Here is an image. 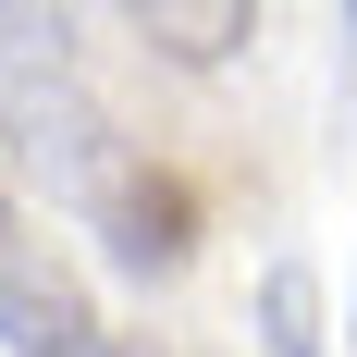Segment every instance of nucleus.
<instances>
[{
    "mask_svg": "<svg viewBox=\"0 0 357 357\" xmlns=\"http://www.w3.org/2000/svg\"><path fill=\"white\" fill-rule=\"evenodd\" d=\"M345 357H357V296H345Z\"/></svg>",
    "mask_w": 357,
    "mask_h": 357,
    "instance_id": "nucleus-5",
    "label": "nucleus"
},
{
    "mask_svg": "<svg viewBox=\"0 0 357 357\" xmlns=\"http://www.w3.org/2000/svg\"><path fill=\"white\" fill-rule=\"evenodd\" d=\"M0 345L13 357H111L86 284L37 247V234H13V222H0Z\"/></svg>",
    "mask_w": 357,
    "mask_h": 357,
    "instance_id": "nucleus-2",
    "label": "nucleus"
},
{
    "mask_svg": "<svg viewBox=\"0 0 357 357\" xmlns=\"http://www.w3.org/2000/svg\"><path fill=\"white\" fill-rule=\"evenodd\" d=\"M136 37H160L173 62H222V50L259 37V13H234V0H222V13H136Z\"/></svg>",
    "mask_w": 357,
    "mask_h": 357,
    "instance_id": "nucleus-4",
    "label": "nucleus"
},
{
    "mask_svg": "<svg viewBox=\"0 0 357 357\" xmlns=\"http://www.w3.org/2000/svg\"><path fill=\"white\" fill-rule=\"evenodd\" d=\"M62 37H74L62 13H0V136H13V173L62 222H86L123 271H173L185 234H197L185 185L111 136V111L86 99V74H74Z\"/></svg>",
    "mask_w": 357,
    "mask_h": 357,
    "instance_id": "nucleus-1",
    "label": "nucleus"
},
{
    "mask_svg": "<svg viewBox=\"0 0 357 357\" xmlns=\"http://www.w3.org/2000/svg\"><path fill=\"white\" fill-rule=\"evenodd\" d=\"M259 345L271 357H321V271L308 259H271L259 271Z\"/></svg>",
    "mask_w": 357,
    "mask_h": 357,
    "instance_id": "nucleus-3",
    "label": "nucleus"
}]
</instances>
